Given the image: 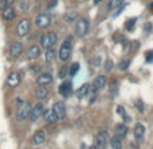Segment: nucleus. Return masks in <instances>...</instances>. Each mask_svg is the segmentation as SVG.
<instances>
[{"label":"nucleus","instance_id":"obj_10","mask_svg":"<svg viewBox=\"0 0 153 149\" xmlns=\"http://www.w3.org/2000/svg\"><path fill=\"white\" fill-rule=\"evenodd\" d=\"M19 83H20V74L18 72H11L8 74V77H7V84L10 87H12V88H15V87L19 86Z\"/></svg>","mask_w":153,"mask_h":149},{"label":"nucleus","instance_id":"obj_29","mask_svg":"<svg viewBox=\"0 0 153 149\" xmlns=\"http://www.w3.org/2000/svg\"><path fill=\"white\" fill-rule=\"evenodd\" d=\"M117 110H118V114L121 115V117L127 122V121H129V117L126 115V112H125V109H123V107H122V106H118V107H117Z\"/></svg>","mask_w":153,"mask_h":149},{"label":"nucleus","instance_id":"obj_8","mask_svg":"<svg viewBox=\"0 0 153 149\" xmlns=\"http://www.w3.org/2000/svg\"><path fill=\"white\" fill-rule=\"evenodd\" d=\"M22 50H23V45L20 42H12L11 46H10V56H11V58H18L20 56V53H22Z\"/></svg>","mask_w":153,"mask_h":149},{"label":"nucleus","instance_id":"obj_34","mask_svg":"<svg viewBox=\"0 0 153 149\" xmlns=\"http://www.w3.org/2000/svg\"><path fill=\"white\" fill-rule=\"evenodd\" d=\"M75 18H76V15L73 14V12H72V14H69V15H68V16H67V15H65V20H67V22H72V20L75 19Z\"/></svg>","mask_w":153,"mask_h":149},{"label":"nucleus","instance_id":"obj_37","mask_svg":"<svg viewBox=\"0 0 153 149\" xmlns=\"http://www.w3.org/2000/svg\"><path fill=\"white\" fill-rule=\"evenodd\" d=\"M57 1L58 0H50V3H49V6L48 7H49V8H53L54 6H57Z\"/></svg>","mask_w":153,"mask_h":149},{"label":"nucleus","instance_id":"obj_6","mask_svg":"<svg viewBox=\"0 0 153 149\" xmlns=\"http://www.w3.org/2000/svg\"><path fill=\"white\" fill-rule=\"evenodd\" d=\"M30 27H31L30 20L29 19H22L19 23H18L16 35L18 37H25V35H27V33L30 31Z\"/></svg>","mask_w":153,"mask_h":149},{"label":"nucleus","instance_id":"obj_31","mask_svg":"<svg viewBox=\"0 0 153 149\" xmlns=\"http://www.w3.org/2000/svg\"><path fill=\"white\" fill-rule=\"evenodd\" d=\"M130 61L129 60H122L121 63H119V69H122V71H125V69H127V66H129Z\"/></svg>","mask_w":153,"mask_h":149},{"label":"nucleus","instance_id":"obj_20","mask_svg":"<svg viewBox=\"0 0 153 149\" xmlns=\"http://www.w3.org/2000/svg\"><path fill=\"white\" fill-rule=\"evenodd\" d=\"M1 15H3V18L4 19H7V20H12L15 18V10H14V7L12 6H10V7H6V8H3V12H1Z\"/></svg>","mask_w":153,"mask_h":149},{"label":"nucleus","instance_id":"obj_15","mask_svg":"<svg viewBox=\"0 0 153 149\" xmlns=\"http://www.w3.org/2000/svg\"><path fill=\"white\" fill-rule=\"evenodd\" d=\"M106 83H107L106 76H104V74H100V76L95 77V80H94V83H92V88L94 89H100L106 86Z\"/></svg>","mask_w":153,"mask_h":149},{"label":"nucleus","instance_id":"obj_16","mask_svg":"<svg viewBox=\"0 0 153 149\" xmlns=\"http://www.w3.org/2000/svg\"><path fill=\"white\" fill-rule=\"evenodd\" d=\"M45 140H46L45 133H43L42 130H39V132H37L34 134V137H33V140H31V144L33 145H41V144L45 142Z\"/></svg>","mask_w":153,"mask_h":149},{"label":"nucleus","instance_id":"obj_12","mask_svg":"<svg viewBox=\"0 0 153 149\" xmlns=\"http://www.w3.org/2000/svg\"><path fill=\"white\" fill-rule=\"evenodd\" d=\"M95 146L98 149H106L107 146V136L106 133H99L98 136H96V141H95Z\"/></svg>","mask_w":153,"mask_h":149},{"label":"nucleus","instance_id":"obj_43","mask_svg":"<svg viewBox=\"0 0 153 149\" xmlns=\"http://www.w3.org/2000/svg\"><path fill=\"white\" fill-rule=\"evenodd\" d=\"M37 1H45V0H37Z\"/></svg>","mask_w":153,"mask_h":149},{"label":"nucleus","instance_id":"obj_1","mask_svg":"<svg viewBox=\"0 0 153 149\" xmlns=\"http://www.w3.org/2000/svg\"><path fill=\"white\" fill-rule=\"evenodd\" d=\"M18 103H19V107H18V111H16V119L25 121L30 115L31 104H30L29 102H25V101H22V99H19V98H18Z\"/></svg>","mask_w":153,"mask_h":149},{"label":"nucleus","instance_id":"obj_2","mask_svg":"<svg viewBox=\"0 0 153 149\" xmlns=\"http://www.w3.org/2000/svg\"><path fill=\"white\" fill-rule=\"evenodd\" d=\"M72 37H68L67 39L62 42L60 48V52H58V56H60V60L61 61H67L68 58L71 57L72 54Z\"/></svg>","mask_w":153,"mask_h":149},{"label":"nucleus","instance_id":"obj_5","mask_svg":"<svg viewBox=\"0 0 153 149\" xmlns=\"http://www.w3.org/2000/svg\"><path fill=\"white\" fill-rule=\"evenodd\" d=\"M43 112H45V106H43V103H37L34 107H31V111H30V119L33 121V122H35V121H38L41 117L43 115Z\"/></svg>","mask_w":153,"mask_h":149},{"label":"nucleus","instance_id":"obj_32","mask_svg":"<svg viewBox=\"0 0 153 149\" xmlns=\"http://www.w3.org/2000/svg\"><path fill=\"white\" fill-rule=\"evenodd\" d=\"M110 94H111V95H115V94H117V81H113V83H111Z\"/></svg>","mask_w":153,"mask_h":149},{"label":"nucleus","instance_id":"obj_35","mask_svg":"<svg viewBox=\"0 0 153 149\" xmlns=\"http://www.w3.org/2000/svg\"><path fill=\"white\" fill-rule=\"evenodd\" d=\"M136 104H137V107H138V111L140 112H144V104L141 103V101H137Z\"/></svg>","mask_w":153,"mask_h":149},{"label":"nucleus","instance_id":"obj_24","mask_svg":"<svg viewBox=\"0 0 153 149\" xmlns=\"http://www.w3.org/2000/svg\"><path fill=\"white\" fill-rule=\"evenodd\" d=\"M123 3V0H111L110 3H108V6H107V8L108 10H115V8H118V7H121V4Z\"/></svg>","mask_w":153,"mask_h":149},{"label":"nucleus","instance_id":"obj_23","mask_svg":"<svg viewBox=\"0 0 153 149\" xmlns=\"http://www.w3.org/2000/svg\"><path fill=\"white\" fill-rule=\"evenodd\" d=\"M110 145L113 149H122V138L118 136H114L110 140Z\"/></svg>","mask_w":153,"mask_h":149},{"label":"nucleus","instance_id":"obj_3","mask_svg":"<svg viewBox=\"0 0 153 149\" xmlns=\"http://www.w3.org/2000/svg\"><path fill=\"white\" fill-rule=\"evenodd\" d=\"M56 42H57V35H56L54 33H46V34H43L39 39L41 46H42L43 49H46V50L48 49H52L53 46L56 45Z\"/></svg>","mask_w":153,"mask_h":149},{"label":"nucleus","instance_id":"obj_28","mask_svg":"<svg viewBox=\"0 0 153 149\" xmlns=\"http://www.w3.org/2000/svg\"><path fill=\"white\" fill-rule=\"evenodd\" d=\"M68 71H69V68H68L67 65H64L62 68L60 69V72H58V76H60L61 79H64V77H67V74H68Z\"/></svg>","mask_w":153,"mask_h":149},{"label":"nucleus","instance_id":"obj_36","mask_svg":"<svg viewBox=\"0 0 153 149\" xmlns=\"http://www.w3.org/2000/svg\"><path fill=\"white\" fill-rule=\"evenodd\" d=\"M127 149H138V145H137V142H129Z\"/></svg>","mask_w":153,"mask_h":149},{"label":"nucleus","instance_id":"obj_27","mask_svg":"<svg viewBox=\"0 0 153 149\" xmlns=\"http://www.w3.org/2000/svg\"><path fill=\"white\" fill-rule=\"evenodd\" d=\"M136 22H137L136 18H133V19H129V20H127L126 25H125V27H126L127 31H130V30L134 29V26H136Z\"/></svg>","mask_w":153,"mask_h":149},{"label":"nucleus","instance_id":"obj_11","mask_svg":"<svg viewBox=\"0 0 153 149\" xmlns=\"http://www.w3.org/2000/svg\"><path fill=\"white\" fill-rule=\"evenodd\" d=\"M53 110H54V112L57 114L58 119H61V118H64L67 115V109H65V104H64L62 102H56V103L53 104Z\"/></svg>","mask_w":153,"mask_h":149},{"label":"nucleus","instance_id":"obj_13","mask_svg":"<svg viewBox=\"0 0 153 149\" xmlns=\"http://www.w3.org/2000/svg\"><path fill=\"white\" fill-rule=\"evenodd\" d=\"M52 74L48 73V72H45V73H41L39 76L37 77V83L39 84V86H48L49 83H52Z\"/></svg>","mask_w":153,"mask_h":149},{"label":"nucleus","instance_id":"obj_33","mask_svg":"<svg viewBox=\"0 0 153 149\" xmlns=\"http://www.w3.org/2000/svg\"><path fill=\"white\" fill-rule=\"evenodd\" d=\"M113 65H114V63L111 60H107L106 61V66H104V68H106V71H111V69H113Z\"/></svg>","mask_w":153,"mask_h":149},{"label":"nucleus","instance_id":"obj_38","mask_svg":"<svg viewBox=\"0 0 153 149\" xmlns=\"http://www.w3.org/2000/svg\"><path fill=\"white\" fill-rule=\"evenodd\" d=\"M30 71L31 72H38L39 71V65H31L30 66Z\"/></svg>","mask_w":153,"mask_h":149},{"label":"nucleus","instance_id":"obj_19","mask_svg":"<svg viewBox=\"0 0 153 149\" xmlns=\"http://www.w3.org/2000/svg\"><path fill=\"white\" fill-rule=\"evenodd\" d=\"M48 95H49V88H46V86H39V88H37L35 96H37L39 101H43V99H46Z\"/></svg>","mask_w":153,"mask_h":149},{"label":"nucleus","instance_id":"obj_40","mask_svg":"<svg viewBox=\"0 0 153 149\" xmlns=\"http://www.w3.org/2000/svg\"><path fill=\"white\" fill-rule=\"evenodd\" d=\"M146 60L149 61V63H150V61H153V53H148V57H146Z\"/></svg>","mask_w":153,"mask_h":149},{"label":"nucleus","instance_id":"obj_9","mask_svg":"<svg viewBox=\"0 0 153 149\" xmlns=\"http://www.w3.org/2000/svg\"><path fill=\"white\" fill-rule=\"evenodd\" d=\"M134 138H136L137 142H142L144 140V136H145V127L142 123H136V126H134Z\"/></svg>","mask_w":153,"mask_h":149},{"label":"nucleus","instance_id":"obj_21","mask_svg":"<svg viewBox=\"0 0 153 149\" xmlns=\"http://www.w3.org/2000/svg\"><path fill=\"white\" fill-rule=\"evenodd\" d=\"M91 91V86L90 84H83V86L80 87V88L77 89V92H76V95H77V98H84L85 95H88Z\"/></svg>","mask_w":153,"mask_h":149},{"label":"nucleus","instance_id":"obj_30","mask_svg":"<svg viewBox=\"0 0 153 149\" xmlns=\"http://www.w3.org/2000/svg\"><path fill=\"white\" fill-rule=\"evenodd\" d=\"M15 0H1V3H0V7H3V8H6V7H10L12 6V3H14Z\"/></svg>","mask_w":153,"mask_h":149},{"label":"nucleus","instance_id":"obj_39","mask_svg":"<svg viewBox=\"0 0 153 149\" xmlns=\"http://www.w3.org/2000/svg\"><path fill=\"white\" fill-rule=\"evenodd\" d=\"M92 64H94V65H96V64H100V57L94 58V60H92Z\"/></svg>","mask_w":153,"mask_h":149},{"label":"nucleus","instance_id":"obj_7","mask_svg":"<svg viewBox=\"0 0 153 149\" xmlns=\"http://www.w3.org/2000/svg\"><path fill=\"white\" fill-rule=\"evenodd\" d=\"M50 23H52V19H50L49 14H41L35 18V25L39 29H46V27L50 26Z\"/></svg>","mask_w":153,"mask_h":149},{"label":"nucleus","instance_id":"obj_22","mask_svg":"<svg viewBox=\"0 0 153 149\" xmlns=\"http://www.w3.org/2000/svg\"><path fill=\"white\" fill-rule=\"evenodd\" d=\"M126 134H127V127L125 126L123 123H118L115 126V136L123 138V137H126Z\"/></svg>","mask_w":153,"mask_h":149},{"label":"nucleus","instance_id":"obj_44","mask_svg":"<svg viewBox=\"0 0 153 149\" xmlns=\"http://www.w3.org/2000/svg\"><path fill=\"white\" fill-rule=\"evenodd\" d=\"M150 7H152V8H153V3H152V6H150Z\"/></svg>","mask_w":153,"mask_h":149},{"label":"nucleus","instance_id":"obj_18","mask_svg":"<svg viewBox=\"0 0 153 149\" xmlns=\"http://www.w3.org/2000/svg\"><path fill=\"white\" fill-rule=\"evenodd\" d=\"M58 91H60V94L62 95V96H68V95L71 94V91H72V83H71V81H64L60 86Z\"/></svg>","mask_w":153,"mask_h":149},{"label":"nucleus","instance_id":"obj_42","mask_svg":"<svg viewBox=\"0 0 153 149\" xmlns=\"http://www.w3.org/2000/svg\"><path fill=\"white\" fill-rule=\"evenodd\" d=\"M99 1H103V0H95V3H99Z\"/></svg>","mask_w":153,"mask_h":149},{"label":"nucleus","instance_id":"obj_4","mask_svg":"<svg viewBox=\"0 0 153 149\" xmlns=\"http://www.w3.org/2000/svg\"><path fill=\"white\" fill-rule=\"evenodd\" d=\"M88 30H90V20L87 19V18H80L76 22V34L80 38H83L87 35Z\"/></svg>","mask_w":153,"mask_h":149},{"label":"nucleus","instance_id":"obj_26","mask_svg":"<svg viewBox=\"0 0 153 149\" xmlns=\"http://www.w3.org/2000/svg\"><path fill=\"white\" fill-rule=\"evenodd\" d=\"M79 69H80V65H79L77 63H73L72 65H71L69 71H68V74H69V76H75V74L79 72Z\"/></svg>","mask_w":153,"mask_h":149},{"label":"nucleus","instance_id":"obj_17","mask_svg":"<svg viewBox=\"0 0 153 149\" xmlns=\"http://www.w3.org/2000/svg\"><path fill=\"white\" fill-rule=\"evenodd\" d=\"M43 117H45V121H46L48 123H56L58 121V117L57 114L54 112V110H48V111L43 112Z\"/></svg>","mask_w":153,"mask_h":149},{"label":"nucleus","instance_id":"obj_25","mask_svg":"<svg viewBox=\"0 0 153 149\" xmlns=\"http://www.w3.org/2000/svg\"><path fill=\"white\" fill-rule=\"evenodd\" d=\"M56 57V52L53 50V49H48L46 53H45V60L48 61V63H52L53 60H54Z\"/></svg>","mask_w":153,"mask_h":149},{"label":"nucleus","instance_id":"obj_41","mask_svg":"<svg viewBox=\"0 0 153 149\" xmlns=\"http://www.w3.org/2000/svg\"><path fill=\"white\" fill-rule=\"evenodd\" d=\"M90 149H98V148H96V146H95V145H94V146H91V148H90Z\"/></svg>","mask_w":153,"mask_h":149},{"label":"nucleus","instance_id":"obj_14","mask_svg":"<svg viewBox=\"0 0 153 149\" xmlns=\"http://www.w3.org/2000/svg\"><path fill=\"white\" fill-rule=\"evenodd\" d=\"M41 56V49L38 48L37 45H33L29 48V50H27L26 53V57L29 58V60H33V58H37Z\"/></svg>","mask_w":153,"mask_h":149}]
</instances>
